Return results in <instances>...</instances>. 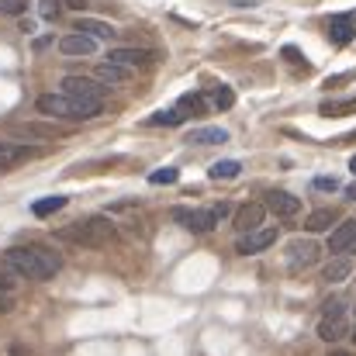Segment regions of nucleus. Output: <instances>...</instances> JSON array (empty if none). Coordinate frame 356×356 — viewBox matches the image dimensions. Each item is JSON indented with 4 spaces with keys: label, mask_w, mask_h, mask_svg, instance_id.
<instances>
[{
    "label": "nucleus",
    "mask_w": 356,
    "mask_h": 356,
    "mask_svg": "<svg viewBox=\"0 0 356 356\" xmlns=\"http://www.w3.org/2000/svg\"><path fill=\"white\" fill-rule=\"evenodd\" d=\"M315 187H318V191H339V180H336V177H318Z\"/></svg>",
    "instance_id": "nucleus-33"
},
{
    "label": "nucleus",
    "mask_w": 356,
    "mask_h": 356,
    "mask_svg": "<svg viewBox=\"0 0 356 356\" xmlns=\"http://www.w3.org/2000/svg\"><path fill=\"white\" fill-rule=\"evenodd\" d=\"M238 173H242V166H238L236 159H222V163H215V166L208 170L211 180H232V177H238Z\"/></svg>",
    "instance_id": "nucleus-24"
},
{
    "label": "nucleus",
    "mask_w": 356,
    "mask_h": 356,
    "mask_svg": "<svg viewBox=\"0 0 356 356\" xmlns=\"http://www.w3.org/2000/svg\"><path fill=\"white\" fill-rule=\"evenodd\" d=\"M3 263L28 280H52L63 270V256L52 252L49 245H10L3 252Z\"/></svg>",
    "instance_id": "nucleus-1"
},
{
    "label": "nucleus",
    "mask_w": 356,
    "mask_h": 356,
    "mask_svg": "<svg viewBox=\"0 0 356 356\" xmlns=\"http://www.w3.org/2000/svg\"><path fill=\"white\" fill-rule=\"evenodd\" d=\"M10 305H14V301H10V298H3V294H0V315H3V312H10Z\"/></svg>",
    "instance_id": "nucleus-36"
},
{
    "label": "nucleus",
    "mask_w": 356,
    "mask_h": 356,
    "mask_svg": "<svg viewBox=\"0 0 356 356\" xmlns=\"http://www.w3.org/2000/svg\"><path fill=\"white\" fill-rule=\"evenodd\" d=\"M211 211H215V218H218V222H222V218H225V215H229V211H232V208H229V204H225V201H222V204H215V208H211Z\"/></svg>",
    "instance_id": "nucleus-35"
},
{
    "label": "nucleus",
    "mask_w": 356,
    "mask_h": 356,
    "mask_svg": "<svg viewBox=\"0 0 356 356\" xmlns=\"http://www.w3.org/2000/svg\"><path fill=\"white\" fill-rule=\"evenodd\" d=\"M329 356H356V353H350V350H332Z\"/></svg>",
    "instance_id": "nucleus-37"
},
{
    "label": "nucleus",
    "mask_w": 356,
    "mask_h": 356,
    "mask_svg": "<svg viewBox=\"0 0 356 356\" xmlns=\"http://www.w3.org/2000/svg\"><path fill=\"white\" fill-rule=\"evenodd\" d=\"M180 180V170H173V166H163V170H156V173H149V184H177Z\"/></svg>",
    "instance_id": "nucleus-27"
},
{
    "label": "nucleus",
    "mask_w": 356,
    "mask_h": 356,
    "mask_svg": "<svg viewBox=\"0 0 356 356\" xmlns=\"http://www.w3.org/2000/svg\"><path fill=\"white\" fill-rule=\"evenodd\" d=\"M21 135H42V138H52V135H59L56 128H42V124H24V128H17Z\"/></svg>",
    "instance_id": "nucleus-29"
},
{
    "label": "nucleus",
    "mask_w": 356,
    "mask_h": 356,
    "mask_svg": "<svg viewBox=\"0 0 356 356\" xmlns=\"http://www.w3.org/2000/svg\"><path fill=\"white\" fill-rule=\"evenodd\" d=\"M108 63H118L124 70H149L156 63V52L135 49V45H118V49H108Z\"/></svg>",
    "instance_id": "nucleus-7"
},
{
    "label": "nucleus",
    "mask_w": 356,
    "mask_h": 356,
    "mask_svg": "<svg viewBox=\"0 0 356 356\" xmlns=\"http://www.w3.org/2000/svg\"><path fill=\"white\" fill-rule=\"evenodd\" d=\"M35 108L42 115L56 121H90L97 115H104V101H80V97H70V94H42L35 101Z\"/></svg>",
    "instance_id": "nucleus-2"
},
{
    "label": "nucleus",
    "mask_w": 356,
    "mask_h": 356,
    "mask_svg": "<svg viewBox=\"0 0 356 356\" xmlns=\"http://www.w3.org/2000/svg\"><path fill=\"white\" fill-rule=\"evenodd\" d=\"M211 104H215L218 111H229V108L236 104V90H232V87H225V83H222V87H215V90H211Z\"/></svg>",
    "instance_id": "nucleus-25"
},
{
    "label": "nucleus",
    "mask_w": 356,
    "mask_h": 356,
    "mask_svg": "<svg viewBox=\"0 0 356 356\" xmlns=\"http://www.w3.org/2000/svg\"><path fill=\"white\" fill-rule=\"evenodd\" d=\"M263 218H266V204L245 201V204L236 211V229L242 236H245V232H256V229H263Z\"/></svg>",
    "instance_id": "nucleus-12"
},
{
    "label": "nucleus",
    "mask_w": 356,
    "mask_h": 356,
    "mask_svg": "<svg viewBox=\"0 0 356 356\" xmlns=\"http://www.w3.org/2000/svg\"><path fill=\"white\" fill-rule=\"evenodd\" d=\"M187 142L191 145H225L229 142V131L225 128H197V131L187 135Z\"/></svg>",
    "instance_id": "nucleus-19"
},
{
    "label": "nucleus",
    "mask_w": 356,
    "mask_h": 356,
    "mask_svg": "<svg viewBox=\"0 0 356 356\" xmlns=\"http://www.w3.org/2000/svg\"><path fill=\"white\" fill-rule=\"evenodd\" d=\"M318 263V242L315 238H294V242H287V266L291 270H308V266H315Z\"/></svg>",
    "instance_id": "nucleus-8"
},
{
    "label": "nucleus",
    "mask_w": 356,
    "mask_h": 356,
    "mask_svg": "<svg viewBox=\"0 0 356 356\" xmlns=\"http://www.w3.org/2000/svg\"><path fill=\"white\" fill-rule=\"evenodd\" d=\"M63 208H66V197H63V194H52V197L35 201V204H31V215H35V218H49V215H56V211H63Z\"/></svg>",
    "instance_id": "nucleus-23"
},
{
    "label": "nucleus",
    "mask_w": 356,
    "mask_h": 356,
    "mask_svg": "<svg viewBox=\"0 0 356 356\" xmlns=\"http://www.w3.org/2000/svg\"><path fill=\"white\" fill-rule=\"evenodd\" d=\"M329 38H332V45H350L356 38L353 14H332V17H329Z\"/></svg>",
    "instance_id": "nucleus-15"
},
{
    "label": "nucleus",
    "mask_w": 356,
    "mask_h": 356,
    "mask_svg": "<svg viewBox=\"0 0 356 356\" xmlns=\"http://www.w3.org/2000/svg\"><path fill=\"white\" fill-rule=\"evenodd\" d=\"M184 115L177 111V108H170V111H156L152 118H149V124H166V128H173V124H184Z\"/></svg>",
    "instance_id": "nucleus-26"
},
{
    "label": "nucleus",
    "mask_w": 356,
    "mask_h": 356,
    "mask_svg": "<svg viewBox=\"0 0 356 356\" xmlns=\"http://www.w3.org/2000/svg\"><path fill=\"white\" fill-rule=\"evenodd\" d=\"M353 322H356V312H353ZM353 339H356V325H353Z\"/></svg>",
    "instance_id": "nucleus-40"
},
{
    "label": "nucleus",
    "mask_w": 356,
    "mask_h": 356,
    "mask_svg": "<svg viewBox=\"0 0 356 356\" xmlns=\"http://www.w3.org/2000/svg\"><path fill=\"white\" fill-rule=\"evenodd\" d=\"M336 211L332 208H318V211H312L308 218H305V232H325V229H332L336 225Z\"/></svg>",
    "instance_id": "nucleus-21"
},
{
    "label": "nucleus",
    "mask_w": 356,
    "mask_h": 356,
    "mask_svg": "<svg viewBox=\"0 0 356 356\" xmlns=\"http://www.w3.org/2000/svg\"><path fill=\"white\" fill-rule=\"evenodd\" d=\"M346 197H350V201H356V187H346Z\"/></svg>",
    "instance_id": "nucleus-38"
},
{
    "label": "nucleus",
    "mask_w": 356,
    "mask_h": 356,
    "mask_svg": "<svg viewBox=\"0 0 356 356\" xmlns=\"http://www.w3.org/2000/svg\"><path fill=\"white\" fill-rule=\"evenodd\" d=\"M10 291H14V273L0 270V294H10Z\"/></svg>",
    "instance_id": "nucleus-32"
},
{
    "label": "nucleus",
    "mask_w": 356,
    "mask_h": 356,
    "mask_svg": "<svg viewBox=\"0 0 356 356\" xmlns=\"http://www.w3.org/2000/svg\"><path fill=\"white\" fill-rule=\"evenodd\" d=\"M322 118H346V115H356V97H346V101H325L318 108Z\"/></svg>",
    "instance_id": "nucleus-22"
},
{
    "label": "nucleus",
    "mask_w": 356,
    "mask_h": 356,
    "mask_svg": "<svg viewBox=\"0 0 356 356\" xmlns=\"http://www.w3.org/2000/svg\"><path fill=\"white\" fill-rule=\"evenodd\" d=\"M63 94H70V97H80V101H104V94L111 90V87H104L97 76H63Z\"/></svg>",
    "instance_id": "nucleus-5"
},
{
    "label": "nucleus",
    "mask_w": 356,
    "mask_h": 356,
    "mask_svg": "<svg viewBox=\"0 0 356 356\" xmlns=\"http://www.w3.org/2000/svg\"><path fill=\"white\" fill-rule=\"evenodd\" d=\"M59 52L63 56H94L97 52V38L83 35V31H70L59 38Z\"/></svg>",
    "instance_id": "nucleus-13"
},
{
    "label": "nucleus",
    "mask_w": 356,
    "mask_h": 356,
    "mask_svg": "<svg viewBox=\"0 0 356 356\" xmlns=\"http://www.w3.org/2000/svg\"><path fill=\"white\" fill-rule=\"evenodd\" d=\"M353 329H350V318H346V305L336 298V301H329L325 305V312H322V318H318V339H325V343H339L343 336H350Z\"/></svg>",
    "instance_id": "nucleus-4"
},
{
    "label": "nucleus",
    "mask_w": 356,
    "mask_h": 356,
    "mask_svg": "<svg viewBox=\"0 0 356 356\" xmlns=\"http://www.w3.org/2000/svg\"><path fill=\"white\" fill-rule=\"evenodd\" d=\"M35 156H38L35 145H24V142H0V173H3V170H14V166H21V163H28V159H35Z\"/></svg>",
    "instance_id": "nucleus-11"
},
{
    "label": "nucleus",
    "mask_w": 356,
    "mask_h": 356,
    "mask_svg": "<svg viewBox=\"0 0 356 356\" xmlns=\"http://www.w3.org/2000/svg\"><path fill=\"white\" fill-rule=\"evenodd\" d=\"M177 111L184 118H201V115H208V101H204V94H184L177 101Z\"/></svg>",
    "instance_id": "nucleus-18"
},
{
    "label": "nucleus",
    "mask_w": 356,
    "mask_h": 356,
    "mask_svg": "<svg viewBox=\"0 0 356 356\" xmlns=\"http://www.w3.org/2000/svg\"><path fill=\"white\" fill-rule=\"evenodd\" d=\"M277 236H280L277 225H263V229H256V232H245V236L236 242V252L238 256H256V252L270 249V245L277 242Z\"/></svg>",
    "instance_id": "nucleus-9"
},
{
    "label": "nucleus",
    "mask_w": 356,
    "mask_h": 356,
    "mask_svg": "<svg viewBox=\"0 0 356 356\" xmlns=\"http://www.w3.org/2000/svg\"><path fill=\"white\" fill-rule=\"evenodd\" d=\"M284 56H287V59H291V63H294V66H305V70H308V63H305V59H301V52H298V49H294V45H287V49H284Z\"/></svg>",
    "instance_id": "nucleus-34"
},
{
    "label": "nucleus",
    "mask_w": 356,
    "mask_h": 356,
    "mask_svg": "<svg viewBox=\"0 0 356 356\" xmlns=\"http://www.w3.org/2000/svg\"><path fill=\"white\" fill-rule=\"evenodd\" d=\"M173 222L184 225L187 232H197V236H204V232H211L218 225L211 208H173Z\"/></svg>",
    "instance_id": "nucleus-6"
},
{
    "label": "nucleus",
    "mask_w": 356,
    "mask_h": 356,
    "mask_svg": "<svg viewBox=\"0 0 356 356\" xmlns=\"http://www.w3.org/2000/svg\"><path fill=\"white\" fill-rule=\"evenodd\" d=\"M59 238L66 242H76V245H90V249H101V245H111L118 238V229L111 218L104 215H94V218H83V222H73L66 229H59Z\"/></svg>",
    "instance_id": "nucleus-3"
},
{
    "label": "nucleus",
    "mask_w": 356,
    "mask_h": 356,
    "mask_svg": "<svg viewBox=\"0 0 356 356\" xmlns=\"http://www.w3.org/2000/svg\"><path fill=\"white\" fill-rule=\"evenodd\" d=\"M73 31H83V35H90V38H97V42H111V38L118 35L108 21H97V17H76Z\"/></svg>",
    "instance_id": "nucleus-17"
},
{
    "label": "nucleus",
    "mask_w": 356,
    "mask_h": 356,
    "mask_svg": "<svg viewBox=\"0 0 356 356\" xmlns=\"http://www.w3.org/2000/svg\"><path fill=\"white\" fill-rule=\"evenodd\" d=\"M350 80H356V70H350V73H339V76H329V80H325V87L332 90V87H343V83H350Z\"/></svg>",
    "instance_id": "nucleus-31"
},
{
    "label": "nucleus",
    "mask_w": 356,
    "mask_h": 356,
    "mask_svg": "<svg viewBox=\"0 0 356 356\" xmlns=\"http://www.w3.org/2000/svg\"><path fill=\"white\" fill-rule=\"evenodd\" d=\"M28 3H31V0H0V14L17 17V14H24V10H28Z\"/></svg>",
    "instance_id": "nucleus-28"
},
{
    "label": "nucleus",
    "mask_w": 356,
    "mask_h": 356,
    "mask_svg": "<svg viewBox=\"0 0 356 356\" xmlns=\"http://www.w3.org/2000/svg\"><path fill=\"white\" fill-rule=\"evenodd\" d=\"M263 204H266V211H273L277 218H294V215L301 211V201H298L294 194H287V191H270Z\"/></svg>",
    "instance_id": "nucleus-14"
},
{
    "label": "nucleus",
    "mask_w": 356,
    "mask_h": 356,
    "mask_svg": "<svg viewBox=\"0 0 356 356\" xmlns=\"http://www.w3.org/2000/svg\"><path fill=\"white\" fill-rule=\"evenodd\" d=\"M329 252H332V256H350V252H356V218L339 222V225L329 232Z\"/></svg>",
    "instance_id": "nucleus-10"
},
{
    "label": "nucleus",
    "mask_w": 356,
    "mask_h": 356,
    "mask_svg": "<svg viewBox=\"0 0 356 356\" xmlns=\"http://www.w3.org/2000/svg\"><path fill=\"white\" fill-rule=\"evenodd\" d=\"M94 76L104 83V87H124L131 76H135V70H124V66H118V63H97V70H94Z\"/></svg>",
    "instance_id": "nucleus-16"
},
{
    "label": "nucleus",
    "mask_w": 356,
    "mask_h": 356,
    "mask_svg": "<svg viewBox=\"0 0 356 356\" xmlns=\"http://www.w3.org/2000/svg\"><path fill=\"white\" fill-rule=\"evenodd\" d=\"M350 273H353V259H350V256H332L322 277H325L329 284H343V280H346Z\"/></svg>",
    "instance_id": "nucleus-20"
},
{
    "label": "nucleus",
    "mask_w": 356,
    "mask_h": 356,
    "mask_svg": "<svg viewBox=\"0 0 356 356\" xmlns=\"http://www.w3.org/2000/svg\"><path fill=\"white\" fill-rule=\"evenodd\" d=\"M350 170H353V177H356V156H353V159H350Z\"/></svg>",
    "instance_id": "nucleus-39"
},
{
    "label": "nucleus",
    "mask_w": 356,
    "mask_h": 356,
    "mask_svg": "<svg viewBox=\"0 0 356 356\" xmlns=\"http://www.w3.org/2000/svg\"><path fill=\"white\" fill-rule=\"evenodd\" d=\"M59 10H63V3L59 0H42V17H59Z\"/></svg>",
    "instance_id": "nucleus-30"
}]
</instances>
